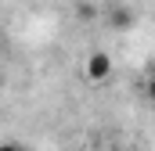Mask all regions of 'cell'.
Returning <instances> with one entry per match:
<instances>
[{"mask_svg": "<svg viewBox=\"0 0 155 151\" xmlns=\"http://www.w3.org/2000/svg\"><path fill=\"white\" fill-rule=\"evenodd\" d=\"M108 22H112V29H130V25H134V11H126V7H112Z\"/></svg>", "mask_w": 155, "mask_h": 151, "instance_id": "cell-2", "label": "cell"}, {"mask_svg": "<svg viewBox=\"0 0 155 151\" xmlns=\"http://www.w3.org/2000/svg\"><path fill=\"white\" fill-rule=\"evenodd\" d=\"M76 14L83 18V22H90V18L97 14V7H94V4H83V0H79V4H76Z\"/></svg>", "mask_w": 155, "mask_h": 151, "instance_id": "cell-3", "label": "cell"}, {"mask_svg": "<svg viewBox=\"0 0 155 151\" xmlns=\"http://www.w3.org/2000/svg\"><path fill=\"white\" fill-rule=\"evenodd\" d=\"M144 97H148V104L155 108V76L148 79V83H144Z\"/></svg>", "mask_w": 155, "mask_h": 151, "instance_id": "cell-4", "label": "cell"}, {"mask_svg": "<svg viewBox=\"0 0 155 151\" xmlns=\"http://www.w3.org/2000/svg\"><path fill=\"white\" fill-rule=\"evenodd\" d=\"M83 76H87L90 83H105V79L112 76V58H108L105 50L87 54V61H83Z\"/></svg>", "mask_w": 155, "mask_h": 151, "instance_id": "cell-1", "label": "cell"}, {"mask_svg": "<svg viewBox=\"0 0 155 151\" xmlns=\"http://www.w3.org/2000/svg\"><path fill=\"white\" fill-rule=\"evenodd\" d=\"M0 151H25V148H22V144H15V140H4V144H0Z\"/></svg>", "mask_w": 155, "mask_h": 151, "instance_id": "cell-5", "label": "cell"}]
</instances>
